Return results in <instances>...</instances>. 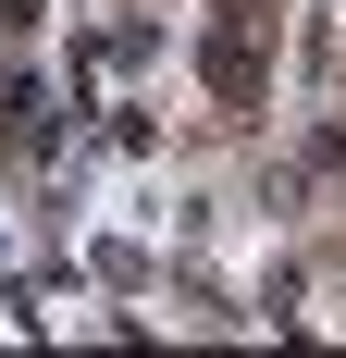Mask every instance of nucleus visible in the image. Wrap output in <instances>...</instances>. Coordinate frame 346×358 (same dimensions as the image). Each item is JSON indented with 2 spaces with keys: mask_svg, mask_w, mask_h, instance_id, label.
Here are the masks:
<instances>
[{
  "mask_svg": "<svg viewBox=\"0 0 346 358\" xmlns=\"http://www.w3.org/2000/svg\"><path fill=\"white\" fill-rule=\"evenodd\" d=\"M198 74H210V99H223V111H247V99H260V74H272V62H260V13H247V0L223 13V25H210Z\"/></svg>",
  "mask_w": 346,
  "mask_h": 358,
  "instance_id": "f257e3e1",
  "label": "nucleus"
}]
</instances>
